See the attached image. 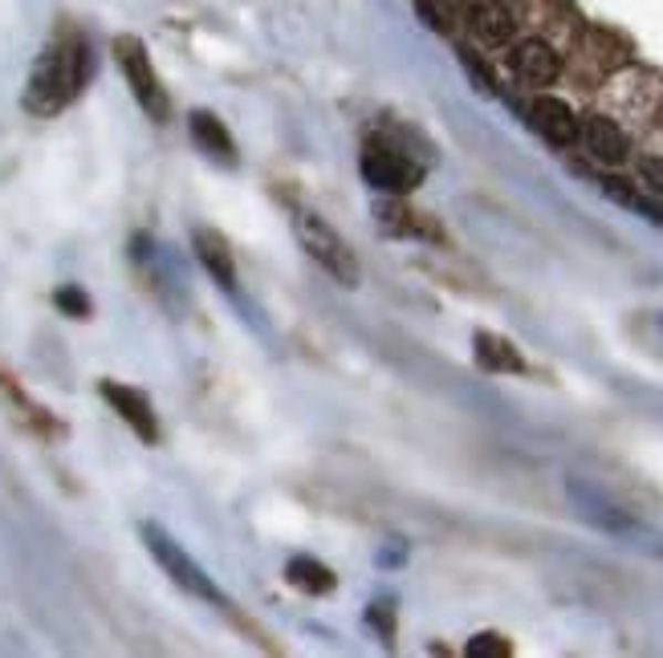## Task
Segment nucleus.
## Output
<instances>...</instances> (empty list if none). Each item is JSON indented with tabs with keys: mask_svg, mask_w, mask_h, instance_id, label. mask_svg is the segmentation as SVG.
Listing matches in <instances>:
<instances>
[{
	"mask_svg": "<svg viewBox=\"0 0 663 658\" xmlns=\"http://www.w3.org/2000/svg\"><path fill=\"white\" fill-rule=\"evenodd\" d=\"M90 74H94V53H90V41L82 33H62L53 38L41 58L33 62V74H29L25 86V111L38 114V118H53L62 114L70 102L86 90Z\"/></svg>",
	"mask_w": 663,
	"mask_h": 658,
	"instance_id": "nucleus-1",
	"label": "nucleus"
},
{
	"mask_svg": "<svg viewBox=\"0 0 663 658\" xmlns=\"http://www.w3.org/2000/svg\"><path fill=\"white\" fill-rule=\"evenodd\" d=\"M293 237H298V244L305 249V257H310L313 264H322L339 285L354 289L359 281H363V264H359L354 249L334 232V228L325 224L318 211H310V208L293 211Z\"/></svg>",
	"mask_w": 663,
	"mask_h": 658,
	"instance_id": "nucleus-2",
	"label": "nucleus"
},
{
	"mask_svg": "<svg viewBox=\"0 0 663 658\" xmlns=\"http://www.w3.org/2000/svg\"><path fill=\"white\" fill-rule=\"evenodd\" d=\"M138 533H143V545H147V553L155 561H159V570L172 577V582L184 589V594L200 597V602H208V606H228L225 589L204 573V565L196 557H191L188 549L179 545L176 536L167 533V529H159V524H138Z\"/></svg>",
	"mask_w": 663,
	"mask_h": 658,
	"instance_id": "nucleus-3",
	"label": "nucleus"
},
{
	"mask_svg": "<svg viewBox=\"0 0 663 658\" xmlns=\"http://www.w3.org/2000/svg\"><path fill=\"white\" fill-rule=\"evenodd\" d=\"M114 62H118V70H123L126 86H131L138 106H143L155 123H167L172 98H167V90H163L155 65H151L147 45H143L138 38H114Z\"/></svg>",
	"mask_w": 663,
	"mask_h": 658,
	"instance_id": "nucleus-4",
	"label": "nucleus"
},
{
	"mask_svg": "<svg viewBox=\"0 0 663 658\" xmlns=\"http://www.w3.org/2000/svg\"><path fill=\"white\" fill-rule=\"evenodd\" d=\"M363 179L387 196H412L415 187L424 184V163H415L412 155H403L400 147H391L383 138H371L363 147Z\"/></svg>",
	"mask_w": 663,
	"mask_h": 658,
	"instance_id": "nucleus-5",
	"label": "nucleus"
},
{
	"mask_svg": "<svg viewBox=\"0 0 663 658\" xmlns=\"http://www.w3.org/2000/svg\"><path fill=\"white\" fill-rule=\"evenodd\" d=\"M99 395L111 403V410L118 419L131 427V431L143 439V443H159V419H155V407H151V398L138 390V386H126V383H114V378H102L99 383Z\"/></svg>",
	"mask_w": 663,
	"mask_h": 658,
	"instance_id": "nucleus-6",
	"label": "nucleus"
},
{
	"mask_svg": "<svg viewBox=\"0 0 663 658\" xmlns=\"http://www.w3.org/2000/svg\"><path fill=\"white\" fill-rule=\"evenodd\" d=\"M191 249L200 257L204 273L213 276L216 285L228 289V293H237V261H232V249H228V240L216 232V228L200 224L191 232Z\"/></svg>",
	"mask_w": 663,
	"mask_h": 658,
	"instance_id": "nucleus-7",
	"label": "nucleus"
},
{
	"mask_svg": "<svg viewBox=\"0 0 663 658\" xmlns=\"http://www.w3.org/2000/svg\"><path fill=\"white\" fill-rule=\"evenodd\" d=\"M509 65H514V74L521 77V82H529V86H550V82H558V74H562V58L538 38L521 41V45L509 53Z\"/></svg>",
	"mask_w": 663,
	"mask_h": 658,
	"instance_id": "nucleus-8",
	"label": "nucleus"
},
{
	"mask_svg": "<svg viewBox=\"0 0 663 658\" xmlns=\"http://www.w3.org/2000/svg\"><path fill=\"white\" fill-rule=\"evenodd\" d=\"M188 130H191V143L208 155V159L225 163V167H237V138L228 135V126L208 111H191L188 118Z\"/></svg>",
	"mask_w": 663,
	"mask_h": 658,
	"instance_id": "nucleus-9",
	"label": "nucleus"
},
{
	"mask_svg": "<svg viewBox=\"0 0 663 658\" xmlns=\"http://www.w3.org/2000/svg\"><path fill=\"white\" fill-rule=\"evenodd\" d=\"M578 138L587 143V150L599 163H623L626 150H631V143H626V135L619 130V123L602 118V114H590L587 123H578Z\"/></svg>",
	"mask_w": 663,
	"mask_h": 658,
	"instance_id": "nucleus-10",
	"label": "nucleus"
},
{
	"mask_svg": "<svg viewBox=\"0 0 663 658\" xmlns=\"http://www.w3.org/2000/svg\"><path fill=\"white\" fill-rule=\"evenodd\" d=\"M375 220L387 228L391 237H415V240H439V228L427 220L424 211L407 208L400 199H383L375 203Z\"/></svg>",
	"mask_w": 663,
	"mask_h": 658,
	"instance_id": "nucleus-11",
	"label": "nucleus"
},
{
	"mask_svg": "<svg viewBox=\"0 0 663 658\" xmlns=\"http://www.w3.org/2000/svg\"><path fill=\"white\" fill-rule=\"evenodd\" d=\"M529 118H533V126H538L550 143H558V147H570L578 138V118L562 98H538L529 106Z\"/></svg>",
	"mask_w": 663,
	"mask_h": 658,
	"instance_id": "nucleus-12",
	"label": "nucleus"
},
{
	"mask_svg": "<svg viewBox=\"0 0 663 658\" xmlns=\"http://www.w3.org/2000/svg\"><path fill=\"white\" fill-rule=\"evenodd\" d=\"M286 577H289V585H293V589H301V594H310V597H322V594H330V589L339 585V577H334V570H330V565H322L318 557H305V553L289 557Z\"/></svg>",
	"mask_w": 663,
	"mask_h": 658,
	"instance_id": "nucleus-13",
	"label": "nucleus"
},
{
	"mask_svg": "<svg viewBox=\"0 0 663 658\" xmlns=\"http://www.w3.org/2000/svg\"><path fill=\"white\" fill-rule=\"evenodd\" d=\"M468 21H473V33L485 45H505V41L514 38V13L509 9H501V4H493V0H480V4H473V13H468Z\"/></svg>",
	"mask_w": 663,
	"mask_h": 658,
	"instance_id": "nucleus-14",
	"label": "nucleus"
},
{
	"mask_svg": "<svg viewBox=\"0 0 663 658\" xmlns=\"http://www.w3.org/2000/svg\"><path fill=\"white\" fill-rule=\"evenodd\" d=\"M473 346H476V362H480L485 370H526L521 354H517L514 342H505V337L480 330V334L473 337Z\"/></svg>",
	"mask_w": 663,
	"mask_h": 658,
	"instance_id": "nucleus-15",
	"label": "nucleus"
},
{
	"mask_svg": "<svg viewBox=\"0 0 663 658\" xmlns=\"http://www.w3.org/2000/svg\"><path fill=\"white\" fill-rule=\"evenodd\" d=\"M0 390H4V398H13L17 407H21V415H25V419L33 422V427H38L41 435H62V422L53 419V415H50L45 407H38V403H33V398H29L25 390H21V386L13 383V374L0 370Z\"/></svg>",
	"mask_w": 663,
	"mask_h": 658,
	"instance_id": "nucleus-16",
	"label": "nucleus"
},
{
	"mask_svg": "<svg viewBox=\"0 0 663 658\" xmlns=\"http://www.w3.org/2000/svg\"><path fill=\"white\" fill-rule=\"evenodd\" d=\"M599 184H602V191H607L611 199H619L623 208L639 211V216H648V220H655V224L663 220V208H660V203H651V199H643V196L635 191V187L626 184V179H599Z\"/></svg>",
	"mask_w": 663,
	"mask_h": 658,
	"instance_id": "nucleus-17",
	"label": "nucleus"
},
{
	"mask_svg": "<svg viewBox=\"0 0 663 658\" xmlns=\"http://www.w3.org/2000/svg\"><path fill=\"white\" fill-rule=\"evenodd\" d=\"M53 305H58L65 317H77V322H86L90 310H94V305H90V297L77 285H62V289H58V293H53Z\"/></svg>",
	"mask_w": 663,
	"mask_h": 658,
	"instance_id": "nucleus-18",
	"label": "nucleus"
},
{
	"mask_svg": "<svg viewBox=\"0 0 663 658\" xmlns=\"http://www.w3.org/2000/svg\"><path fill=\"white\" fill-rule=\"evenodd\" d=\"M468 655L473 658H485V655L505 658V655H514V646L505 643V638H497V634H476L473 643H468Z\"/></svg>",
	"mask_w": 663,
	"mask_h": 658,
	"instance_id": "nucleus-19",
	"label": "nucleus"
},
{
	"mask_svg": "<svg viewBox=\"0 0 663 658\" xmlns=\"http://www.w3.org/2000/svg\"><path fill=\"white\" fill-rule=\"evenodd\" d=\"M371 626L383 630V638L391 643V634H395V614H391L387 602H375V606H371Z\"/></svg>",
	"mask_w": 663,
	"mask_h": 658,
	"instance_id": "nucleus-20",
	"label": "nucleus"
},
{
	"mask_svg": "<svg viewBox=\"0 0 663 658\" xmlns=\"http://www.w3.org/2000/svg\"><path fill=\"white\" fill-rule=\"evenodd\" d=\"M460 58H464V65H468V74H473V82H476V86L485 90V94H493V77H488V70H485V65L476 62V58H473V53H468V50H464Z\"/></svg>",
	"mask_w": 663,
	"mask_h": 658,
	"instance_id": "nucleus-21",
	"label": "nucleus"
},
{
	"mask_svg": "<svg viewBox=\"0 0 663 658\" xmlns=\"http://www.w3.org/2000/svg\"><path fill=\"white\" fill-rule=\"evenodd\" d=\"M639 175H643L655 191H663V159H643L639 163Z\"/></svg>",
	"mask_w": 663,
	"mask_h": 658,
	"instance_id": "nucleus-22",
	"label": "nucleus"
}]
</instances>
